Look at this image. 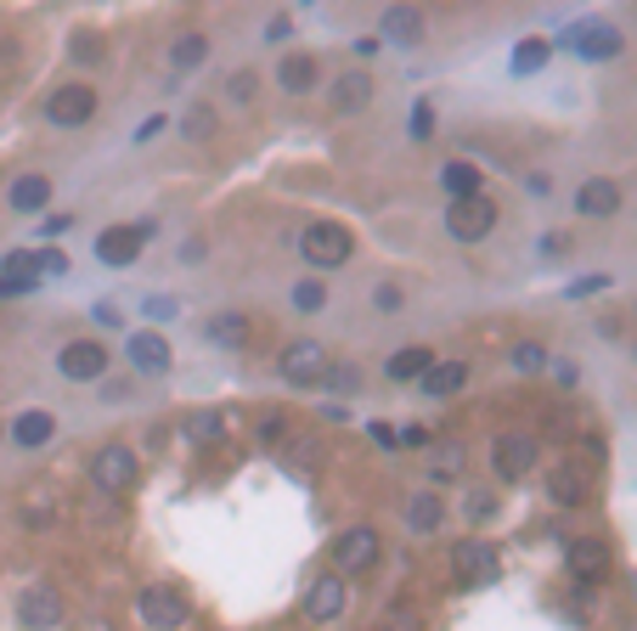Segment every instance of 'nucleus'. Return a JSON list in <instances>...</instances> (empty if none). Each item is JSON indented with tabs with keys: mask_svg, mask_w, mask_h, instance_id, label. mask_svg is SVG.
Wrapping results in <instances>:
<instances>
[{
	"mask_svg": "<svg viewBox=\"0 0 637 631\" xmlns=\"http://www.w3.org/2000/svg\"><path fill=\"white\" fill-rule=\"evenodd\" d=\"M610 570V547L603 542H569V575H603Z\"/></svg>",
	"mask_w": 637,
	"mask_h": 631,
	"instance_id": "a878e982",
	"label": "nucleus"
},
{
	"mask_svg": "<svg viewBox=\"0 0 637 631\" xmlns=\"http://www.w3.org/2000/svg\"><path fill=\"white\" fill-rule=\"evenodd\" d=\"M124 361H130V373H142V378H164L170 373V339L164 333H153V327H142V333H130V344H124Z\"/></svg>",
	"mask_w": 637,
	"mask_h": 631,
	"instance_id": "6e6552de",
	"label": "nucleus"
},
{
	"mask_svg": "<svg viewBox=\"0 0 637 631\" xmlns=\"http://www.w3.org/2000/svg\"><path fill=\"white\" fill-rule=\"evenodd\" d=\"M378 553H384V542H378V530H373V524L345 530V536L333 542V563H339L333 575H366V570L378 563Z\"/></svg>",
	"mask_w": 637,
	"mask_h": 631,
	"instance_id": "39448f33",
	"label": "nucleus"
},
{
	"mask_svg": "<svg viewBox=\"0 0 637 631\" xmlns=\"http://www.w3.org/2000/svg\"><path fill=\"white\" fill-rule=\"evenodd\" d=\"M366 102H373V74L366 69H350L333 80V113H361Z\"/></svg>",
	"mask_w": 637,
	"mask_h": 631,
	"instance_id": "6ab92c4d",
	"label": "nucleus"
},
{
	"mask_svg": "<svg viewBox=\"0 0 637 631\" xmlns=\"http://www.w3.org/2000/svg\"><path fill=\"white\" fill-rule=\"evenodd\" d=\"M204 57H209V40H204V35H181V40L170 46V69H176V74H192V69H204Z\"/></svg>",
	"mask_w": 637,
	"mask_h": 631,
	"instance_id": "cd10ccee",
	"label": "nucleus"
},
{
	"mask_svg": "<svg viewBox=\"0 0 637 631\" xmlns=\"http://www.w3.org/2000/svg\"><path fill=\"white\" fill-rule=\"evenodd\" d=\"M452 570H457L462 586H485V581H496V553L485 542H462L452 553Z\"/></svg>",
	"mask_w": 637,
	"mask_h": 631,
	"instance_id": "dca6fc26",
	"label": "nucleus"
},
{
	"mask_svg": "<svg viewBox=\"0 0 637 631\" xmlns=\"http://www.w3.org/2000/svg\"><path fill=\"white\" fill-rule=\"evenodd\" d=\"M181 130H187V136H192V142H204V136H209V130H215V113H209V108H192V113L181 119Z\"/></svg>",
	"mask_w": 637,
	"mask_h": 631,
	"instance_id": "c9c22d12",
	"label": "nucleus"
},
{
	"mask_svg": "<svg viewBox=\"0 0 637 631\" xmlns=\"http://www.w3.org/2000/svg\"><path fill=\"white\" fill-rule=\"evenodd\" d=\"M316 80H322V62H316L311 51H293V57L277 62V85H283L288 96H311Z\"/></svg>",
	"mask_w": 637,
	"mask_h": 631,
	"instance_id": "f3484780",
	"label": "nucleus"
},
{
	"mask_svg": "<svg viewBox=\"0 0 637 631\" xmlns=\"http://www.w3.org/2000/svg\"><path fill=\"white\" fill-rule=\"evenodd\" d=\"M57 373L69 378V384H96L108 373V350L96 344V339H69L57 350Z\"/></svg>",
	"mask_w": 637,
	"mask_h": 631,
	"instance_id": "423d86ee",
	"label": "nucleus"
},
{
	"mask_svg": "<svg viewBox=\"0 0 637 631\" xmlns=\"http://www.w3.org/2000/svg\"><path fill=\"white\" fill-rule=\"evenodd\" d=\"M46 204H51V175H40V170L12 175V186H7V209L12 215H40Z\"/></svg>",
	"mask_w": 637,
	"mask_h": 631,
	"instance_id": "f8f14e48",
	"label": "nucleus"
},
{
	"mask_svg": "<svg viewBox=\"0 0 637 631\" xmlns=\"http://www.w3.org/2000/svg\"><path fill=\"white\" fill-rule=\"evenodd\" d=\"M293 305H299V311H322V305H327V282L305 277V282L293 288Z\"/></svg>",
	"mask_w": 637,
	"mask_h": 631,
	"instance_id": "473e14b6",
	"label": "nucleus"
},
{
	"mask_svg": "<svg viewBox=\"0 0 637 631\" xmlns=\"http://www.w3.org/2000/svg\"><path fill=\"white\" fill-rule=\"evenodd\" d=\"M615 209H621V181H610V175L581 181V192H576V215H587V220H610Z\"/></svg>",
	"mask_w": 637,
	"mask_h": 631,
	"instance_id": "2eb2a0df",
	"label": "nucleus"
},
{
	"mask_svg": "<svg viewBox=\"0 0 637 631\" xmlns=\"http://www.w3.org/2000/svg\"><path fill=\"white\" fill-rule=\"evenodd\" d=\"M569 46H576L587 62H610V57H621V28H610V23H581V28H569Z\"/></svg>",
	"mask_w": 637,
	"mask_h": 631,
	"instance_id": "4468645a",
	"label": "nucleus"
},
{
	"mask_svg": "<svg viewBox=\"0 0 637 631\" xmlns=\"http://www.w3.org/2000/svg\"><path fill=\"white\" fill-rule=\"evenodd\" d=\"M0 282H7L12 293H28L40 282V254H28V248H12L7 259H0Z\"/></svg>",
	"mask_w": 637,
	"mask_h": 631,
	"instance_id": "5701e85b",
	"label": "nucleus"
},
{
	"mask_svg": "<svg viewBox=\"0 0 637 631\" xmlns=\"http://www.w3.org/2000/svg\"><path fill=\"white\" fill-rule=\"evenodd\" d=\"M446 513H441V496H412V508H407V524L412 530H434Z\"/></svg>",
	"mask_w": 637,
	"mask_h": 631,
	"instance_id": "7c9ffc66",
	"label": "nucleus"
},
{
	"mask_svg": "<svg viewBox=\"0 0 637 631\" xmlns=\"http://www.w3.org/2000/svg\"><path fill=\"white\" fill-rule=\"evenodd\" d=\"M327 373H333V389H339V395L361 389V373H356V367H327Z\"/></svg>",
	"mask_w": 637,
	"mask_h": 631,
	"instance_id": "58836bf2",
	"label": "nucleus"
},
{
	"mask_svg": "<svg viewBox=\"0 0 637 631\" xmlns=\"http://www.w3.org/2000/svg\"><path fill=\"white\" fill-rule=\"evenodd\" d=\"M536 469V440L530 435H502L496 440V474L502 480H525Z\"/></svg>",
	"mask_w": 637,
	"mask_h": 631,
	"instance_id": "a211bd4d",
	"label": "nucleus"
},
{
	"mask_svg": "<svg viewBox=\"0 0 637 631\" xmlns=\"http://www.w3.org/2000/svg\"><path fill=\"white\" fill-rule=\"evenodd\" d=\"M299 254H305L316 271H333V265H345L356 254V238L339 220H311L305 231H299Z\"/></svg>",
	"mask_w": 637,
	"mask_h": 631,
	"instance_id": "f257e3e1",
	"label": "nucleus"
},
{
	"mask_svg": "<svg viewBox=\"0 0 637 631\" xmlns=\"http://www.w3.org/2000/svg\"><path fill=\"white\" fill-rule=\"evenodd\" d=\"M373 299H378V311H400V305H407V293H400L395 282H384V288H378Z\"/></svg>",
	"mask_w": 637,
	"mask_h": 631,
	"instance_id": "ea45409f",
	"label": "nucleus"
},
{
	"mask_svg": "<svg viewBox=\"0 0 637 631\" xmlns=\"http://www.w3.org/2000/svg\"><path fill=\"white\" fill-rule=\"evenodd\" d=\"M536 69H548V40H519L514 74H536Z\"/></svg>",
	"mask_w": 637,
	"mask_h": 631,
	"instance_id": "2f4dec72",
	"label": "nucleus"
},
{
	"mask_svg": "<svg viewBox=\"0 0 637 631\" xmlns=\"http://www.w3.org/2000/svg\"><path fill=\"white\" fill-rule=\"evenodd\" d=\"M91 480H96V490H108V496L130 490L136 485V451L130 446H103L91 457Z\"/></svg>",
	"mask_w": 637,
	"mask_h": 631,
	"instance_id": "0eeeda50",
	"label": "nucleus"
},
{
	"mask_svg": "<svg viewBox=\"0 0 637 631\" xmlns=\"http://www.w3.org/2000/svg\"><path fill=\"white\" fill-rule=\"evenodd\" d=\"M548 490H553L558 508H576L587 496V469H581V462H553V469H548Z\"/></svg>",
	"mask_w": 637,
	"mask_h": 631,
	"instance_id": "aec40b11",
	"label": "nucleus"
},
{
	"mask_svg": "<svg viewBox=\"0 0 637 631\" xmlns=\"http://www.w3.org/2000/svg\"><path fill=\"white\" fill-rule=\"evenodd\" d=\"M345 575H322V581H311V592H305V604H299V609H305V620H339L345 615Z\"/></svg>",
	"mask_w": 637,
	"mask_h": 631,
	"instance_id": "ddd939ff",
	"label": "nucleus"
},
{
	"mask_svg": "<svg viewBox=\"0 0 637 631\" xmlns=\"http://www.w3.org/2000/svg\"><path fill=\"white\" fill-rule=\"evenodd\" d=\"M204 339L220 344V350H243V344H249V316H243V311H220V316H209V321H204Z\"/></svg>",
	"mask_w": 637,
	"mask_h": 631,
	"instance_id": "4be33fe9",
	"label": "nucleus"
},
{
	"mask_svg": "<svg viewBox=\"0 0 637 631\" xmlns=\"http://www.w3.org/2000/svg\"><path fill=\"white\" fill-rule=\"evenodd\" d=\"M429 367H434V350H423V344H407V350H395V355L384 361V373H389L395 384H418Z\"/></svg>",
	"mask_w": 637,
	"mask_h": 631,
	"instance_id": "393cba45",
	"label": "nucleus"
},
{
	"mask_svg": "<svg viewBox=\"0 0 637 631\" xmlns=\"http://www.w3.org/2000/svg\"><path fill=\"white\" fill-rule=\"evenodd\" d=\"M136 615H142V626H153V631H181V626L192 620V604H187V592H176V586H147V592L136 597Z\"/></svg>",
	"mask_w": 637,
	"mask_h": 631,
	"instance_id": "20e7f679",
	"label": "nucleus"
},
{
	"mask_svg": "<svg viewBox=\"0 0 637 631\" xmlns=\"http://www.w3.org/2000/svg\"><path fill=\"white\" fill-rule=\"evenodd\" d=\"M491 513H496V496H491V490H468V519L485 524Z\"/></svg>",
	"mask_w": 637,
	"mask_h": 631,
	"instance_id": "e433bc0d",
	"label": "nucleus"
},
{
	"mask_svg": "<svg viewBox=\"0 0 637 631\" xmlns=\"http://www.w3.org/2000/svg\"><path fill=\"white\" fill-rule=\"evenodd\" d=\"M62 615H69V609H62V597H57L51 586H28L23 604H17V620H23L28 631H57Z\"/></svg>",
	"mask_w": 637,
	"mask_h": 631,
	"instance_id": "9b49d317",
	"label": "nucleus"
},
{
	"mask_svg": "<svg viewBox=\"0 0 637 631\" xmlns=\"http://www.w3.org/2000/svg\"><path fill=\"white\" fill-rule=\"evenodd\" d=\"M418 384H423L429 401H446V395H457V389L468 384V367H462V361H434V367H429Z\"/></svg>",
	"mask_w": 637,
	"mask_h": 631,
	"instance_id": "b1692460",
	"label": "nucleus"
},
{
	"mask_svg": "<svg viewBox=\"0 0 637 631\" xmlns=\"http://www.w3.org/2000/svg\"><path fill=\"white\" fill-rule=\"evenodd\" d=\"M446 231L457 243H485L496 231V197H457V204L446 209Z\"/></svg>",
	"mask_w": 637,
	"mask_h": 631,
	"instance_id": "f03ea898",
	"label": "nucleus"
},
{
	"mask_svg": "<svg viewBox=\"0 0 637 631\" xmlns=\"http://www.w3.org/2000/svg\"><path fill=\"white\" fill-rule=\"evenodd\" d=\"M283 412H272V417H260V440H283Z\"/></svg>",
	"mask_w": 637,
	"mask_h": 631,
	"instance_id": "a19ab883",
	"label": "nucleus"
},
{
	"mask_svg": "<svg viewBox=\"0 0 637 631\" xmlns=\"http://www.w3.org/2000/svg\"><path fill=\"white\" fill-rule=\"evenodd\" d=\"M462 474V446H441L434 451V480H457Z\"/></svg>",
	"mask_w": 637,
	"mask_h": 631,
	"instance_id": "72a5a7b5",
	"label": "nucleus"
},
{
	"mask_svg": "<svg viewBox=\"0 0 637 631\" xmlns=\"http://www.w3.org/2000/svg\"><path fill=\"white\" fill-rule=\"evenodd\" d=\"M181 435H187V440H220V435H226V417H220V412H192V417L181 423Z\"/></svg>",
	"mask_w": 637,
	"mask_h": 631,
	"instance_id": "c756f323",
	"label": "nucleus"
},
{
	"mask_svg": "<svg viewBox=\"0 0 637 631\" xmlns=\"http://www.w3.org/2000/svg\"><path fill=\"white\" fill-rule=\"evenodd\" d=\"M603 288H610V277H581L576 288H569V299H581V293H603Z\"/></svg>",
	"mask_w": 637,
	"mask_h": 631,
	"instance_id": "79ce46f5",
	"label": "nucleus"
},
{
	"mask_svg": "<svg viewBox=\"0 0 637 631\" xmlns=\"http://www.w3.org/2000/svg\"><path fill=\"white\" fill-rule=\"evenodd\" d=\"M384 35L389 40H418L423 35V17L412 7H395V12H384Z\"/></svg>",
	"mask_w": 637,
	"mask_h": 631,
	"instance_id": "c85d7f7f",
	"label": "nucleus"
},
{
	"mask_svg": "<svg viewBox=\"0 0 637 631\" xmlns=\"http://www.w3.org/2000/svg\"><path fill=\"white\" fill-rule=\"evenodd\" d=\"M12 435H17V446H51L57 440V412H46V406H28V412H17V423H12Z\"/></svg>",
	"mask_w": 637,
	"mask_h": 631,
	"instance_id": "412c9836",
	"label": "nucleus"
},
{
	"mask_svg": "<svg viewBox=\"0 0 637 631\" xmlns=\"http://www.w3.org/2000/svg\"><path fill=\"white\" fill-rule=\"evenodd\" d=\"M226 96H231V102H238V108H249V102H254V74H231Z\"/></svg>",
	"mask_w": 637,
	"mask_h": 631,
	"instance_id": "4c0bfd02",
	"label": "nucleus"
},
{
	"mask_svg": "<svg viewBox=\"0 0 637 631\" xmlns=\"http://www.w3.org/2000/svg\"><path fill=\"white\" fill-rule=\"evenodd\" d=\"M441 186H446V192H457V197H480V192H485L480 170H474L468 158H452V163H446V170H441ZM457 197H452V204H457Z\"/></svg>",
	"mask_w": 637,
	"mask_h": 631,
	"instance_id": "bb28decb",
	"label": "nucleus"
},
{
	"mask_svg": "<svg viewBox=\"0 0 637 631\" xmlns=\"http://www.w3.org/2000/svg\"><path fill=\"white\" fill-rule=\"evenodd\" d=\"M514 367H519V373H548V350H542V344H519V350H514Z\"/></svg>",
	"mask_w": 637,
	"mask_h": 631,
	"instance_id": "f704fd0d",
	"label": "nucleus"
},
{
	"mask_svg": "<svg viewBox=\"0 0 637 631\" xmlns=\"http://www.w3.org/2000/svg\"><path fill=\"white\" fill-rule=\"evenodd\" d=\"M147 231H153V226H108L103 238H96V259L113 265V271L136 265V259H142V248H147Z\"/></svg>",
	"mask_w": 637,
	"mask_h": 631,
	"instance_id": "1a4fd4ad",
	"label": "nucleus"
},
{
	"mask_svg": "<svg viewBox=\"0 0 637 631\" xmlns=\"http://www.w3.org/2000/svg\"><path fill=\"white\" fill-rule=\"evenodd\" d=\"M96 96L85 80H74V85H57L51 90V102H46V124H57V130H80V124H91L96 119Z\"/></svg>",
	"mask_w": 637,
	"mask_h": 631,
	"instance_id": "7ed1b4c3",
	"label": "nucleus"
},
{
	"mask_svg": "<svg viewBox=\"0 0 637 631\" xmlns=\"http://www.w3.org/2000/svg\"><path fill=\"white\" fill-rule=\"evenodd\" d=\"M277 373H283L288 384H316V378L327 373V350H322L316 339H293V344L277 355Z\"/></svg>",
	"mask_w": 637,
	"mask_h": 631,
	"instance_id": "9d476101",
	"label": "nucleus"
}]
</instances>
